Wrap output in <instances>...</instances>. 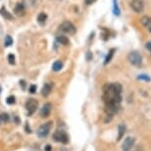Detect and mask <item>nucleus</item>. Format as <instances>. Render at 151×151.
<instances>
[{
	"mask_svg": "<svg viewBox=\"0 0 151 151\" xmlns=\"http://www.w3.org/2000/svg\"><path fill=\"white\" fill-rule=\"evenodd\" d=\"M0 92H1V87H0Z\"/></svg>",
	"mask_w": 151,
	"mask_h": 151,
	"instance_id": "29",
	"label": "nucleus"
},
{
	"mask_svg": "<svg viewBox=\"0 0 151 151\" xmlns=\"http://www.w3.org/2000/svg\"><path fill=\"white\" fill-rule=\"evenodd\" d=\"M138 80H143V81H150V78L148 77L147 75H140V76H138Z\"/></svg>",
	"mask_w": 151,
	"mask_h": 151,
	"instance_id": "24",
	"label": "nucleus"
},
{
	"mask_svg": "<svg viewBox=\"0 0 151 151\" xmlns=\"http://www.w3.org/2000/svg\"><path fill=\"white\" fill-rule=\"evenodd\" d=\"M52 87H53V85L52 82H47V84H45V85L42 89V95L44 96H47L50 93V92H52Z\"/></svg>",
	"mask_w": 151,
	"mask_h": 151,
	"instance_id": "11",
	"label": "nucleus"
},
{
	"mask_svg": "<svg viewBox=\"0 0 151 151\" xmlns=\"http://www.w3.org/2000/svg\"><path fill=\"white\" fill-rule=\"evenodd\" d=\"M134 142L135 140L133 137H130V136L127 137L124 139V143H122V151H129L134 146Z\"/></svg>",
	"mask_w": 151,
	"mask_h": 151,
	"instance_id": "7",
	"label": "nucleus"
},
{
	"mask_svg": "<svg viewBox=\"0 0 151 151\" xmlns=\"http://www.w3.org/2000/svg\"><path fill=\"white\" fill-rule=\"evenodd\" d=\"M125 132V127L124 125H119V136H118V140H121V138L124 136Z\"/></svg>",
	"mask_w": 151,
	"mask_h": 151,
	"instance_id": "19",
	"label": "nucleus"
},
{
	"mask_svg": "<svg viewBox=\"0 0 151 151\" xmlns=\"http://www.w3.org/2000/svg\"><path fill=\"white\" fill-rule=\"evenodd\" d=\"M52 121H48V122H47V123L41 125V126L39 127L38 131H37L39 137H41V138L47 137V136L48 135V133H50V129H52Z\"/></svg>",
	"mask_w": 151,
	"mask_h": 151,
	"instance_id": "3",
	"label": "nucleus"
},
{
	"mask_svg": "<svg viewBox=\"0 0 151 151\" xmlns=\"http://www.w3.org/2000/svg\"><path fill=\"white\" fill-rule=\"evenodd\" d=\"M52 109V104H50V102H47V104H44V107H42L41 112H40V115H41L42 117H47V116L50 115Z\"/></svg>",
	"mask_w": 151,
	"mask_h": 151,
	"instance_id": "9",
	"label": "nucleus"
},
{
	"mask_svg": "<svg viewBox=\"0 0 151 151\" xmlns=\"http://www.w3.org/2000/svg\"><path fill=\"white\" fill-rule=\"evenodd\" d=\"M95 1L96 0H85V3H86L87 5H91V4H93Z\"/></svg>",
	"mask_w": 151,
	"mask_h": 151,
	"instance_id": "26",
	"label": "nucleus"
},
{
	"mask_svg": "<svg viewBox=\"0 0 151 151\" xmlns=\"http://www.w3.org/2000/svg\"><path fill=\"white\" fill-rule=\"evenodd\" d=\"M11 44H13V40H12V38L8 35L7 37H6V39H5V46L6 47H9Z\"/></svg>",
	"mask_w": 151,
	"mask_h": 151,
	"instance_id": "21",
	"label": "nucleus"
},
{
	"mask_svg": "<svg viewBox=\"0 0 151 151\" xmlns=\"http://www.w3.org/2000/svg\"><path fill=\"white\" fill-rule=\"evenodd\" d=\"M130 6H132V8L135 11V12L140 13V12L143 11L144 3H143V1H142V0H132Z\"/></svg>",
	"mask_w": 151,
	"mask_h": 151,
	"instance_id": "8",
	"label": "nucleus"
},
{
	"mask_svg": "<svg viewBox=\"0 0 151 151\" xmlns=\"http://www.w3.org/2000/svg\"><path fill=\"white\" fill-rule=\"evenodd\" d=\"M114 53H115V49H111L109 54H108L107 57H106V60H105V62H104V65H107L108 63L111 62V60H112L113 56H114Z\"/></svg>",
	"mask_w": 151,
	"mask_h": 151,
	"instance_id": "18",
	"label": "nucleus"
},
{
	"mask_svg": "<svg viewBox=\"0 0 151 151\" xmlns=\"http://www.w3.org/2000/svg\"><path fill=\"white\" fill-rule=\"evenodd\" d=\"M58 41L60 43V44L64 45V46H66V45L69 44V40L66 36H63V35H59L58 36Z\"/></svg>",
	"mask_w": 151,
	"mask_h": 151,
	"instance_id": "14",
	"label": "nucleus"
},
{
	"mask_svg": "<svg viewBox=\"0 0 151 151\" xmlns=\"http://www.w3.org/2000/svg\"><path fill=\"white\" fill-rule=\"evenodd\" d=\"M127 60L129 61L130 64H132L133 66L139 67L141 66L142 64V56L136 51H133V52H130L129 55H127Z\"/></svg>",
	"mask_w": 151,
	"mask_h": 151,
	"instance_id": "2",
	"label": "nucleus"
},
{
	"mask_svg": "<svg viewBox=\"0 0 151 151\" xmlns=\"http://www.w3.org/2000/svg\"><path fill=\"white\" fill-rule=\"evenodd\" d=\"M9 115L7 113H0V124H3L6 123V122L9 121Z\"/></svg>",
	"mask_w": 151,
	"mask_h": 151,
	"instance_id": "17",
	"label": "nucleus"
},
{
	"mask_svg": "<svg viewBox=\"0 0 151 151\" xmlns=\"http://www.w3.org/2000/svg\"><path fill=\"white\" fill-rule=\"evenodd\" d=\"M36 90H37V87L35 85H32L30 87V89H29V92L31 93H36Z\"/></svg>",
	"mask_w": 151,
	"mask_h": 151,
	"instance_id": "25",
	"label": "nucleus"
},
{
	"mask_svg": "<svg viewBox=\"0 0 151 151\" xmlns=\"http://www.w3.org/2000/svg\"><path fill=\"white\" fill-rule=\"evenodd\" d=\"M47 14H45V13H44V12L40 13L39 16H38V22H39V24L40 25H45V21H47Z\"/></svg>",
	"mask_w": 151,
	"mask_h": 151,
	"instance_id": "13",
	"label": "nucleus"
},
{
	"mask_svg": "<svg viewBox=\"0 0 151 151\" xmlns=\"http://www.w3.org/2000/svg\"><path fill=\"white\" fill-rule=\"evenodd\" d=\"M39 105V101L35 98H29L26 101V104H25V107H26L27 112H28V115H32L33 113H35V112L38 109Z\"/></svg>",
	"mask_w": 151,
	"mask_h": 151,
	"instance_id": "5",
	"label": "nucleus"
},
{
	"mask_svg": "<svg viewBox=\"0 0 151 151\" xmlns=\"http://www.w3.org/2000/svg\"><path fill=\"white\" fill-rule=\"evenodd\" d=\"M146 48H147V49H148V50H149V51H150V52H151V42H149V43H147V44H146Z\"/></svg>",
	"mask_w": 151,
	"mask_h": 151,
	"instance_id": "27",
	"label": "nucleus"
},
{
	"mask_svg": "<svg viewBox=\"0 0 151 151\" xmlns=\"http://www.w3.org/2000/svg\"><path fill=\"white\" fill-rule=\"evenodd\" d=\"M8 62H9V64L11 65L15 64V56H14L13 54H9V55H8Z\"/></svg>",
	"mask_w": 151,
	"mask_h": 151,
	"instance_id": "23",
	"label": "nucleus"
},
{
	"mask_svg": "<svg viewBox=\"0 0 151 151\" xmlns=\"http://www.w3.org/2000/svg\"><path fill=\"white\" fill-rule=\"evenodd\" d=\"M114 14L116 16H119V14H121V10H119V5H118L116 0H114Z\"/></svg>",
	"mask_w": 151,
	"mask_h": 151,
	"instance_id": "20",
	"label": "nucleus"
},
{
	"mask_svg": "<svg viewBox=\"0 0 151 151\" xmlns=\"http://www.w3.org/2000/svg\"><path fill=\"white\" fill-rule=\"evenodd\" d=\"M141 23L144 27H146L147 29L149 30V32L151 33V18H149V17H147V16L142 17Z\"/></svg>",
	"mask_w": 151,
	"mask_h": 151,
	"instance_id": "12",
	"label": "nucleus"
},
{
	"mask_svg": "<svg viewBox=\"0 0 151 151\" xmlns=\"http://www.w3.org/2000/svg\"><path fill=\"white\" fill-rule=\"evenodd\" d=\"M25 12H26V9H25V6L23 3H17L14 7V13L16 14L17 16L21 17L25 15Z\"/></svg>",
	"mask_w": 151,
	"mask_h": 151,
	"instance_id": "10",
	"label": "nucleus"
},
{
	"mask_svg": "<svg viewBox=\"0 0 151 151\" xmlns=\"http://www.w3.org/2000/svg\"><path fill=\"white\" fill-rule=\"evenodd\" d=\"M53 139L56 142H60V143L66 144L69 141V137H68L67 133L64 131V130H56V131L53 133Z\"/></svg>",
	"mask_w": 151,
	"mask_h": 151,
	"instance_id": "4",
	"label": "nucleus"
},
{
	"mask_svg": "<svg viewBox=\"0 0 151 151\" xmlns=\"http://www.w3.org/2000/svg\"><path fill=\"white\" fill-rule=\"evenodd\" d=\"M62 67H63V63L61 61H56L53 63L52 65V70L55 71V72H58V71H60L62 69Z\"/></svg>",
	"mask_w": 151,
	"mask_h": 151,
	"instance_id": "15",
	"label": "nucleus"
},
{
	"mask_svg": "<svg viewBox=\"0 0 151 151\" xmlns=\"http://www.w3.org/2000/svg\"><path fill=\"white\" fill-rule=\"evenodd\" d=\"M59 30L64 33L70 34V35H73V34H75L76 32L75 26L69 21H64L63 23H61V25L59 26Z\"/></svg>",
	"mask_w": 151,
	"mask_h": 151,
	"instance_id": "6",
	"label": "nucleus"
},
{
	"mask_svg": "<svg viewBox=\"0 0 151 151\" xmlns=\"http://www.w3.org/2000/svg\"><path fill=\"white\" fill-rule=\"evenodd\" d=\"M103 99L107 115L113 116L119 112L122 102V85L119 82L108 84L104 87Z\"/></svg>",
	"mask_w": 151,
	"mask_h": 151,
	"instance_id": "1",
	"label": "nucleus"
},
{
	"mask_svg": "<svg viewBox=\"0 0 151 151\" xmlns=\"http://www.w3.org/2000/svg\"><path fill=\"white\" fill-rule=\"evenodd\" d=\"M45 150H47V151H50V150H52V148H50V145H47V146L45 147Z\"/></svg>",
	"mask_w": 151,
	"mask_h": 151,
	"instance_id": "28",
	"label": "nucleus"
},
{
	"mask_svg": "<svg viewBox=\"0 0 151 151\" xmlns=\"http://www.w3.org/2000/svg\"><path fill=\"white\" fill-rule=\"evenodd\" d=\"M0 14H1V15L3 16V17H5L6 19H9V20H12V19H13L12 15H11V14H10L9 12H8V11H7L6 9H5L4 7L0 9Z\"/></svg>",
	"mask_w": 151,
	"mask_h": 151,
	"instance_id": "16",
	"label": "nucleus"
},
{
	"mask_svg": "<svg viewBox=\"0 0 151 151\" xmlns=\"http://www.w3.org/2000/svg\"><path fill=\"white\" fill-rule=\"evenodd\" d=\"M15 96H8L7 99H6V102L8 104H15Z\"/></svg>",
	"mask_w": 151,
	"mask_h": 151,
	"instance_id": "22",
	"label": "nucleus"
}]
</instances>
